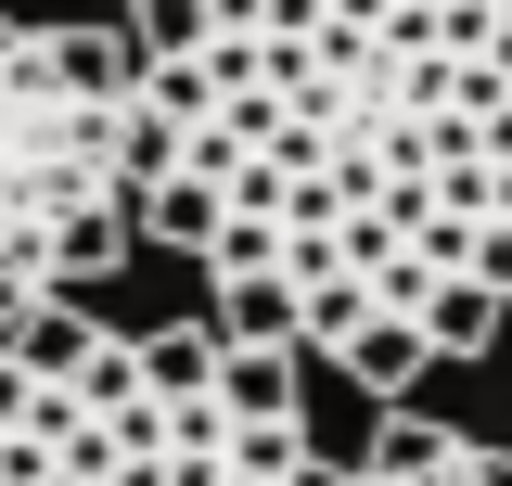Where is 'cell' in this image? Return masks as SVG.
Instances as JSON below:
<instances>
[{
    "mask_svg": "<svg viewBox=\"0 0 512 486\" xmlns=\"http://www.w3.org/2000/svg\"><path fill=\"white\" fill-rule=\"evenodd\" d=\"M141 243L359 397L512 320V0H128Z\"/></svg>",
    "mask_w": 512,
    "mask_h": 486,
    "instance_id": "obj_1",
    "label": "cell"
},
{
    "mask_svg": "<svg viewBox=\"0 0 512 486\" xmlns=\"http://www.w3.org/2000/svg\"><path fill=\"white\" fill-rule=\"evenodd\" d=\"M346 486H512V448H500V435H461V423L397 410V423L346 461Z\"/></svg>",
    "mask_w": 512,
    "mask_h": 486,
    "instance_id": "obj_4",
    "label": "cell"
},
{
    "mask_svg": "<svg viewBox=\"0 0 512 486\" xmlns=\"http://www.w3.org/2000/svg\"><path fill=\"white\" fill-rule=\"evenodd\" d=\"M141 243V64L128 26L0 13V320L90 295Z\"/></svg>",
    "mask_w": 512,
    "mask_h": 486,
    "instance_id": "obj_3",
    "label": "cell"
},
{
    "mask_svg": "<svg viewBox=\"0 0 512 486\" xmlns=\"http://www.w3.org/2000/svg\"><path fill=\"white\" fill-rule=\"evenodd\" d=\"M0 486H346L295 346L231 320L128 333L90 307L0 320Z\"/></svg>",
    "mask_w": 512,
    "mask_h": 486,
    "instance_id": "obj_2",
    "label": "cell"
}]
</instances>
